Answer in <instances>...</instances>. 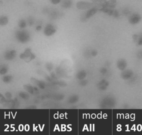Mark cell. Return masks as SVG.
<instances>
[{
  "label": "cell",
  "instance_id": "obj_1",
  "mask_svg": "<svg viewBox=\"0 0 142 135\" xmlns=\"http://www.w3.org/2000/svg\"><path fill=\"white\" fill-rule=\"evenodd\" d=\"M16 37L18 41L21 42H26L29 39V35L28 32L25 31H20L16 33Z\"/></svg>",
  "mask_w": 142,
  "mask_h": 135
},
{
  "label": "cell",
  "instance_id": "obj_2",
  "mask_svg": "<svg viewBox=\"0 0 142 135\" xmlns=\"http://www.w3.org/2000/svg\"><path fill=\"white\" fill-rule=\"evenodd\" d=\"M93 5V3L86 1H79L76 3L77 8L79 10H86Z\"/></svg>",
  "mask_w": 142,
  "mask_h": 135
},
{
  "label": "cell",
  "instance_id": "obj_3",
  "mask_svg": "<svg viewBox=\"0 0 142 135\" xmlns=\"http://www.w3.org/2000/svg\"><path fill=\"white\" fill-rule=\"evenodd\" d=\"M56 31V30L54 28V27L53 26L48 24L47 26L45 27V30H44V34H45L46 36H52L54 34Z\"/></svg>",
  "mask_w": 142,
  "mask_h": 135
},
{
  "label": "cell",
  "instance_id": "obj_4",
  "mask_svg": "<svg viewBox=\"0 0 142 135\" xmlns=\"http://www.w3.org/2000/svg\"><path fill=\"white\" fill-rule=\"evenodd\" d=\"M72 5V0H63L62 1V6L64 8H69Z\"/></svg>",
  "mask_w": 142,
  "mask_h": 135
},
{
  "label": "cell",
  "instance_id": "obj_5",
  "mask_svg": "<svg viewBox=\"0 0 142 135\" xmlns=\"http://www.w3.org/2000/svg\"><path fill=\"white\" fill-rule=\"evenodd\" d=\"M97 11V10L95 8H91L90 10L87 12V13L86 14V17L87 18H89L92 17V16H93Z\"/></svg>",
  "mask_w": 142,
  "mask_h": 135
},
{
  "label": "cell",
  "instance_id": "obj_6",
  "mask_svg": "<svg viewBox=\"0 0 142 135\" xmlns=\"http://www.w3.org/2000/svg\"><path fill=\"white\" fill-rule=\"evenodd\" d=\"M140 20V17L139 16L137 15V14H135V15L133 16L130 19V22L131 23L133 24H135V23H138Z\"/></svg>",
  "mask_w": 142,
  "mask_h": 135
},
{
  "label": "cell",
  "instance_id": "obj_7",
  "mask_svg": "<svg viewBox=\"0 0 142 135\" xmlns=\"http://www.w3.org/2000/svg\"><path fill=\"white\" fill-rule=\"evenodd\" d=\"M8 20L6 16H2L0 18V25L2 26H5L8 23Z\"/></svg>",
  "mask_w": 142,
  "mask_h": 135
},
{
  "label": "cell",
  "instance_id": "obj_8",
  "mask_svg": "<svg viewBox=\"0 0 142 135\" xmlns=\"http://www.w3.org/2000/svg\"><path fill=\"white\" fill-rule=\"evenodd\" d=\"M26 26V22L25 20H22L20 21L19 22V26L21 27V28H25V27Z\"/></svg>",
  "mask_w": 142,
  "mask_h": 135
},
{
  "label": "cell",
  "instance_id": "obj_9",
  "mask_svg": "<svg viewBox=\"0 0 142 135\" xmlns=\"http://www.w3.org/2000/svg\"><path fill=\"white\" fill-rule=\"evenodd\" d=\"M14 54H15V53H14V51H10V52H9L8 55L7 56V57H8V59L10 60L11 58H12L14 56Z\"/></svg>",
  "mask_w": 142,
  "mask_h": 135
},
{
  "label": "cell",
  "instance_id": "obj_10",
  "mask_svg": "<svg viewBox=\"0 0 142 135\" xmlns=\"http://www.w3.org/2000/svg\"><path fill=\"white\" fill-rule=\"evenodd\" d=\"M50 2L54 5H57L61 2V0H50Z\"/></svg>",
  "mask_w": 142,
  "mask_h": 135
},
{
  "label": "cell",
  "instance_id": "obj_11",
  "mask_svg": "<svg viewBox=\"0 0 142 135\" xmlns=\"http://www.w3.org/2000/svg\"><path fill=\"white\" fill-rule=\"evenodd\" d=\"M36 29H37V30H41V26H38L36 28Z\"/></svg>",
  "mask_w": 142,
  "mask_h": 135
},
{
  "label": "cell",
  "instance_id": "obj_12",
  "mask_svg": "<svg viewBox=\"0 0 142 135\" xmlns=\"http://www.w3.org/2000/svg\"><path fill=\"white\" fill-rule=\"evenodd\" d=\"M89 1H92V2H95V1H96V0H89Z\"/></svg>",
  "mask_w": 142,
  "mask_h": 135
},
{
  "label": "cell",
  "instance_id": "obj_13",
  "mask_svg": "<svg viewBox=\"0 0 142 135\" xmlns=\"http://www.w3.org/2000/svg\"><path fill=\"white\" fill-rule=\"evenodd\" d=\"M106 1H107V0H106Z\"/></svg>",
  "mask_w": 142,
  "mask_h": 135
}]
</instances>
